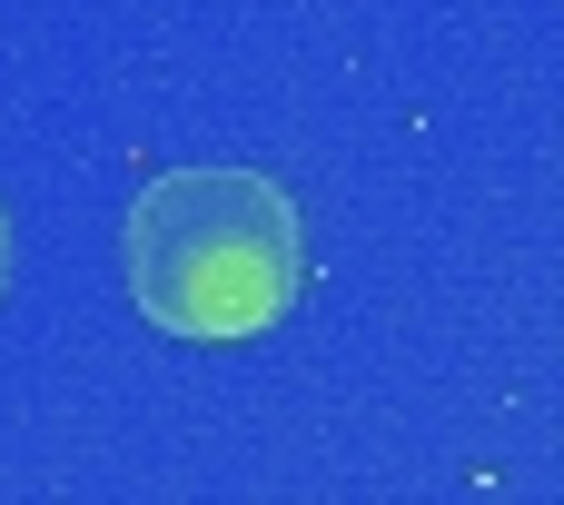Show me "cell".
Wrapping results in <instances>:
<instances>
[{"label":"cell","mask_w":564,"mask_h":505,"mask_svg":"<svg viewBox=\"0 0 564 505\" xmlns=\"http://www.w3.org/2000/svg\"><path fill=\"white\" fill-rule=\"evenodd\" d=\"M307 208L248 159L159 169L119 218V288L178 347H248L307 298Z\"/></svg>","instance_id":"obj_1"},{"label":"cell","mask_w":564,"mask_h":505,"mask_svg":"<svg viewBox=\"0 0 564 505\" xmlns=\"http://www.w3.org/2000/svg\"><path fill=\"white\" fill-rule=\"evenodd\" d=\"M10 268H20V228H10V198H0V298H10Z\"/></svg>","instance_id":"obj_2"}]
</instances>
